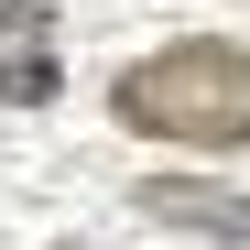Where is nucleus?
<instances>
[{
  "label": "nucleus",
  "instance_id": "nucleus-2",
  "mask_svg": "<svg viewBox=\"0 0 250 250\" xmlns=\"http://www.w3.org/2000/svg\"><path fill=\"white\" fill-rule=\"evenodd\" d=\"M55 87H65L55 11H44V0H0V98H11V109H44Z\"/></svg>",
  "mask_w": 250,
  "mask_h": 250
},
{
  "label": "nucleus",
  "instance_id": "nucleus-3",
  "mask_svg": "<svg viewBox=\"0 0 250 250\" xmlns=\"http://www.w3.org/2000/svg\"><path fill=\"white\" fill-rule=\"evenodd\" d=\"M142 218L207 229V239H239V250H250V196H239V185H207V174H152V185H142Z\"/></svg>",
  "mask_w": 250,
  "mask_h": 250
},
{
  "label": "nucleus",
  "instance_id": "nucleus-4",
  "mask_svg": "<svg viewBox=\"0 0 250 250\" xmlns=\"http://www.w3.org/2000/svg\"><path fill=\"white\" fill-rule=\"evenodd\" d=\"M239 11H250V0H239Z\"/></svg>",
  "mask_w": 250,
  "mask_h": 250
},
{
  "label": "nucleus",
  "instance_id": "nucleus-1",
  "mask_svg": "<svg viewBox=\"0 0 250 250\" xmlns=\"http://www.w3.org/2000/svg\"><path fill=\"white\" fill-rule=\"evenodd\" d=\"M120 131L142 142H185V152H250V44H218V33H185L142 65H120Z\"/></svg>",
  "mask_w": 250,
  "mask_h": 250
}]
</instances>
